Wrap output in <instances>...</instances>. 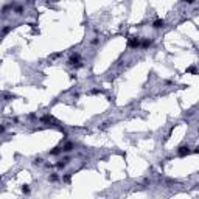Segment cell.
<instances>
[{"instance_id":"obj_2","label":"cell","mask_w":199,"mask_h":199,"mask_svg":"<svg viewBox=\"0 0 199 199\" xmlns=\"http://www.w3.org/2000/svg\"><path fill=\"white\" fill-rule=\"evenodd\" d=\"M128 45H129L131 48H137V47H140L142 44H140V39H138V37H135V36H134V37H131V39H129Z\"/></svg>"},{"instance_id":"obj_1","label":"cell","mask_w":199,"mask_h":199,"mask_svg":"<svg viewBox=\"0 0 199 199\" xmlns=\"http://www.w3.org/2000/svg\"><path fill=\"white\" fill-rule=\"evenodd\" d=\"M68 64H70L72 67H76V68L82 65V64H81V58H79L78 53H75V55H72L70 58H68Z\"/></svg>"},{"instance_id":"obj_3","label":"cell","mask_w":199,"mask_h":199,"mask_svg":"<svg viewBox=\"0 0 199 199\" xmlns=\"http://www.w3.org/2000/svg\"><path fill=\"white\" fill-rule=\"evenodd\" d=\"M190 152H191V149L188 148V146H180V148L177 149V154L180 155V157H182V155H187V154H190Z\"/></svg>"},{"instance_id":"obj_7","label":"cell","mask_w":199,"mask_h":199,"mask_svg":"<svg viewBox=\"0 0 199 199\" xmlns=\"http://www.w3.org/2000/svg\"><path fill=\"white\" fill-rule=\"evenodd\" d=\"M42 162H44V160H42L41 157H37V159H34V162H33V163H34V165H41Z\"/></svg>"},{"instance_id":"obj_8","label":"cell","mask_w":199,"mask_h":199,"mask_svg":"<svg viewBox=\"0 0 199 199\" xmlns=\"http://www.w3.org/2000/svg\"><path fill=\"white\" fill-rule=\"evenodd\" d=\"M22 191L28 194V193H30V188H28V185H24V188H22Z\"/></svg>"},{"instance_id":"obj_5","label":"cell","mask_w":199,"mask_h":199,"mask_svg":"<svg viewBox=\"0 0 199 199\" xmlns=\"http://www.w3.org/2000/svg\"><path fill=\"white\" fill-rule=\"evenodd\" d=\"M73 148H75V145H73V143H67V145L64 146V151H65V152H70Z\"/></svg>"},{"instance_id":"obj_9","label":"cell","mask_w":199,"mask_h":199,"mask_svg":"<svg viewBox=\"0 0 199 199\" xmlns=\"http://www.w3.org/2000/svg\"><path fill=\"white\" fill-rule=\"evenodd\" d=\"M184 3H194V0H182Z\"/></svg>"},{"instance_id":"obj_6","label":"cell","mask_w":199,"mask_h":199,"mask_svg":"<svg viewBox=\"0 0 199 199\" xmlns=\"http://www.w3.org/2000/svg\"><path fill=\"white\" fill-rule=\"evenodd\" d=\"M58 174H51V176H50V180H51V182H56V180H58Z\"/></svg>"},{"instance_id":"obj_4","label":"cell","mask_w":199,"mask_h":199,"mask_svg":"<svg viewBox=\"0 0 199 199\" xmlns=\"http://www.w3.org/2000/svg\"><path fill=\"white\" fill-rule=\"evenodd\" d=\"M163 26H165V20H162V19H157L152 24V28H163Z\"/></svg>"}]
</instances>
